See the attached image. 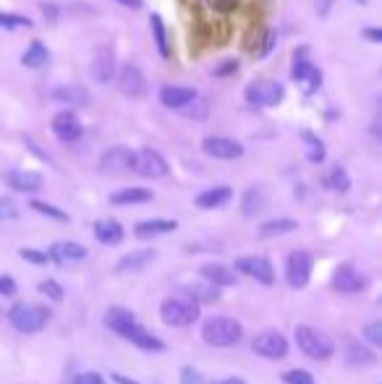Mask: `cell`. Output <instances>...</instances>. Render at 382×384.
<instances>
[{"instance_id": "53", "label": "cell", "mask_w": 382, "mask_h": 384, "mask_svg": "<svg viewBox=\"0 0 382 384\" xmlns=\"http://www.w3.org/2000/svg\"><path fill=\"white\" fill-rule=\"evenodd\" d=\"M113 382H115V384H141V382H134V379H129V376H121V374L113 376Z\"/></svg>"}, {"instance_id": "30", "label": "cell", "mask_w": 382, "mask_h": 384, "mask_svg": "<svg viewBox=\"0 0 382 384\" xmlns=\"http://www.w3.org/2000/svg\"><path fill=\"white\" fill-rule=\"evenodd\" d=\"M186 293L197 304H212V301L220 298V287L212 285V283H194V285H186Z\"/></svg>"}, {"instance_id": "37", "label": "cell", "mask_w": 382, "mask_h": 384, "mask_svg": "<svg viewBox=\"0 0 382 384\" xmlns=\"http://www.w3.org/2000/svg\"><path fill=\"white\" fill-rule=\"evenodd\" d=\"M178 113H183L186 118H194V120H201V118H207V113H210V108H207V102H201L199 97H194L189 102V105H183Z\"/></svg>"}, {"instance_id": "39", "label": "cell", "mask_w": 382, "mask_h": 384, "mask_svg": "<svg viewBox=\"0 0 382 384\" xmlns=\"http://www.w3.org/2000/svg\"><path fill=\"white\" fill-rule=\"evenodd\" d=\"M31 209L45 217H50V220H58V222H69V215H66V212H61V209L52 207V204H45V201H31Z\"/></svg>"}, {"instance_id": "23", "label": "cell", "mask_w": 382, "mask_h": 384, "mask_svg": "<svg viewBox=\"0 0 382 384\" xmlns=\"http://www.w3.org/2000/svg\"><path fill=\"white\" fill-rule=\"evenodd\" d=\"M233 197V191L228 186H218V188H207V191H201L199 197L194 199V204L199 209H215V207H222V204H228Z\"/></svg>"}, {"instance_id": "38", "label": "cell", "mask_w": 382, "mask_h": 384, "mask_svg": "<svg viewBox=\"0 0 382 384\" xmlns=\"http://www.w3.org/2000/svg\"><path fill=\"white\" fill-rule=\"evenodd\" d=\"M0 27L3 29H29L31 21L27 16H19V13H3L0 10Z\"/></svg>"}, {"instance_id": "19", "label": "cell", "mask_w": 382, "mask_h": 384, "mask_svg": "<svg viewBox=\"0 0 382 384\" xmlns=\"http://www.w3.org/2000/svg\"><path fill=\"white\" fill-rule=\"evenodd\" d=\"M6 180H8V186L13 191H21V194H34V191L42 188V176L29 173V170H13V173H8Z\"/></svg>"}, {"instance_id": "18", "label": "cell", "mask_w": 382, "mask_h": 384, "mask_svg": "<svg viewBox=\"0 0 382 384\" xmlns=\"http://www.w3.org/2000/svg\"><path fill=\"white\" fill-rule=\"evenodd\" d=\"M52 99L61 105H69V108H81V105H90L92 94L79 84H66V87H58L52 92Z\"/></svg>"}, {"instance_id": "16", "label": "cell", "mask_w": 382, "mask_h": 384, "mask_svg": "<svg viewBox=\"0 0 382 384\" xmlns=\"http://www.w3.org/2000/svg\"><path fill=\"white\" fill-rule=\"evenodd\" d=\"M291 76H293V81H299V84H302V89L306 92V94H314V92L320 89V84H322L320 69L312 66L309 60H296V63H293Z\"/></svg>"}, {"instance_id": "35", "label": "cell", "mask_w": 382, "mask_h": 384, "mask_svg": "<svg viewBox=\"0 0 382 384\" xmlns=\"http://www.w3.org/2000/svg\"><path fill=\"white\" fill-rule=\"evenodd\" d=\"M152 24V34H155V42H157V50H160L162 58H171V48H168V34H165V24H162V19L155 13L150 19Z\"/></svg>"}, {"instance_id": "50", "label": "cell", "mask_w": 382, "mask_h": 384, "mask_svg": "<svg viewBox=\"0 0 382 384\" xmlns=\"http://www.w3.org/2000/svg\"><path fill=\"white\" fill-rule=\"evenodd\" d=\"M330 6L332 0H317V13H320V16H327V13H330Z\"/></svg>"}, {"instance_id": "42", "label": "cell", "mask_w": 382, "mask_h": 384, "mask_svg": "<svg viewBox=\"0 0 382 384\" xmlns=\"http://www.w3.org/2000/svg\"><path fill=\"white\" fill-rule=\"evenodd\" d=\"M283 382L285 384H314V376L302 371V369H291V371L283 374Z\"/></svg>"}, {"instance_id": "20", "label": "cell", "mask_w": 382, "mask_h": 384, "mask_svg": "<svg viewBox=\"0 0 382 384\" xmlns=\"http://www.w3.org/2000/svg\"><path fill=\"white\" fill-rule=\"evenodd\" d=\"M126 337H129V340L136 345V348L147 350V353H160V350H165V343H162L160 337H155L152 332H147L144 327H139V322L131 327V332Z\"/></svg>"}, {"instance_id": "9", "label": "cell", "mask_w": 382, "mask_h": 384, "mask_svg": "<svg viewBox=\"0 0 382 384\" xmlns=\"http://www.w3.org/2000/svg\"><path fill=\"white\" fill-rule=\"evenodd\" d=\"M236 272L252 277L260 285H272V280H275L270 259H264V256H239L236 259Z\"/></svg>"}, {"instance_id": "17", "label": "cell", "mask_w": 382, "mask_h": 384, "mask_svg": "<svg viewBox=\"0 0 382 384\" xmlns=\"http://www.w3.org/2000/svg\"><path fill=\"white\" fill-rule=\"evenodd\" d=\"M48 256H50V262L63 266V264H71V262L84 259V256H87V248L81 246V243H76V241H58V243H52L50 246Z\"/></svg>"}, {"instance_id": "12", "label": "cell", "mask_w": 382, "mask_h": 384, "mask_svg": "<svg viewBox=\"0 0 382 384\" xmlns=\"http://www.w3.org/2000/svg\"><path fill=\"white\" fill-rule=\"evenodd\" d=\"M201 149H204V155L215 159H239L243 155L241 144L228 136H207L201 141Z\"/></svg>"}, {"instance_id": "5", "label": "cell", "mask_w": 382, "mask_h": 384, "mask_svg": "<svg viewBox=\"0 0 382 384\" xmlns=\"http://www.w3.org/2000/svg\"><path fill=\"white\" fill-rule=\"evenodd\" d=\"M129 170H134V173H139L144 178H165L168 176V162H165V157H162L160 152L144 147L131 152Z\"/></svg>"}, {"instance_id": "32", "label": "cell", "mask_w": 382, "mask_h": 384, "mask_svg": "<svg viewBox=\"0 0 382 384\" xmlns=\"http://www.w3.org/2000/svg\"><path fill=\"white\" fill-rule=\"evenodd\" d=\"M129 157H131V149L115 147L102 157V168L105 170H129Z\"/></svg>"}, {"instance_id": "1", "label": "cell", "mask_w": 382, "mask_h": 384, "mask_svg": "<svg viewBox=\"0 0 382 384\" xmlns=\"http://www.w3.org/2000/svg\"><path fill=\"white\" fill-rule=\"evenodd\" d=\"M243 327L231 319V316H210L201 325V340L212 348H231V345L241 343Z\"/></svg>"}, {"instance_id": "11", "label": "cell", "mask_w": 382, "mask_h": 384, "mask_svg": "<svg viewBox=\"0 0 382 384\" xmlns=\"http://www.w3.org/2000/svg\"><path fill=\"white\" fill-rule=\"evenodd\" d=\"M118 87L126 97L131 99H139L147 94V79H144V73H141L139 66H134V63H126L118 73Z\"/></svg>"}, {"instance_id": "48", "label": "cell", "mask_w": 382, "mask_h": 384, "mask_svg": "<svg viewBox=\"0 0 382 384\" xmlns=\"http://www.w3.org/2000/svg\"><path fill=\"white\" fill-rule=\"evenodd\" d=\"M272 45H275V31H267V37H264V42H262V50L257 52V58H264V55L272 50Z\"/></svg>"}, {"instance_id": "52", "label": "cell", "mask_w": 382, "mask_h": 384, "mask_svg": "<svg viewBox=\"0 0 382 384\" xmlns=\"http://www.w3.org/2000/svg\"><path fill=\"white\" fill-rule=\"evenodd\" d=\"M115 3H121L126 8H141V0H115Z\"/></svg>"}, {"instance_id": "2", "label": "cell", "mask_w": 382, "mask_h": 384, "mask_svg": "<svg viewBox=\"0 0 382 384\" xmlns=\"http://www.w3.org/2000/svg\"><path fill=\"white\" fill-rule=\"evenodd\" d=\"M199 304L186 296L165 298L160 306V319L168 327H189L194 322H199Z\"/></svg>"}, {"instance_id": "14", "label": "cell", "mask_w": 382, "mask_h": 384, "mask_svg": "<svg viewBox=\"0 0 382 384\" xmlns=\"http://www.w3.org/2000/svg\"><path fill=\"white\" fill-rule=\"evenodd\" d=\"M52 134L61 138V141H76V138L84 134V128H81V120L71 113V110H61L50 123Z\"/></svg>"}, {"instance_id": "40", "label": "cell", "mask_w": 382, "mask_h": 384, "mask_svg": "<svg viewBox=\"0 0 382 384\" xmlns=\"http://www.w3.org/2000/svg\"><path fill=\"white\" fill-rule=\"evenodd\" d=\"M40 293L48 301H52V304H58V301H63V287L55 283V280H42L40 283Z\"/></svg>"}, {"instance_id": "45", "label": "cell", "mask_w": 382, "mask_h": 384, "mask_svg": "<svg viewBox=\"0 0 382 384\" xmlns=\"http://www.w3.org/2000/svg\"><path fill=\"white\" fill-rule=\"evenodd\" d=\"M364 335H367V340H369L374 348H380L382 345V325L380 322H372V325L364 329Z\"/></svg>"}, {"instance_id": "6", "label": "cell", "mask_w": 382, "mask_h": 384, "mask_svg": "<svg viewBox=\"0 0 382 384\" xmlns=\"http://www.w3.org/2000/svg\"><path fill=\"white\" fill-rule=\"evenodd\" d=\"M283 87L278 81H270V79H260V81H252L246 92H243V97L249 105L254 108H272V105H278L283 99Z\"/></svg>"}, {"instance_id": "7", "label": "cell", "mask_w": 382, "mask_h": 384, "mask_svg": "<svg viewBox=\"0 0 382 384\" xmlns=\"http://www.w3.org/2000/svg\"><path fill=\"white\" fill-rule=\"evenodd\" d=\"M252 350L262 358H270V361H281L288 355V340L278 329H264L252 340Z\"/></svg>"}, {"instance_id": "55", "label": "cell", "mask_w": 382, "mask_h": 384, "mask_svg": "<svg viewBox=\"0 0 382 384\" xmlns=\"http://www.w3.org/2000/svg\"><path fill=\"white\" fill-rule=\"evenodd\" d=\"M353 3H359V6H364V3H367V0H353Z\"/></svg>"}, {"instance_id": "3", "label": "cell", "mask_w": 382, "mask_h": 384, "mask_svg": "<svg viewBox=\"0 0 382 384\" xmlns=\"http://www.w3.org/2000/svg\"><path fill=\"white\" fill-rule=\"evenodd\" d=\"M8 319L19 332L34 335V332H40V329L48 327V322H50V308L37 306V304H16L10 308Z\"/></svg>"}, {"instance_id": "28", "label": "cell", "mask_w": 382, "mask_h": 384, "mask_svg": "<svg viewBox=\"0 0 382 384\" xmlns=\"http://www.w3.org/2000/svg\"><path fill=\"white\" fill-rule=\"evenodd\" d=\"M264 201H267V191H264L262 186L246 188V194H243V201H241L243 215H246V217H254L257 212H262V209H264Z\"/></svg>"}, {"instance_id": "13", "label": "cell", "mask_w": 382, "mask_h": 384, "mask_svg": "<svg viewBox=\"0 0 382 384\" xmlns=\"http://www.w3.org/2000/svg\"><path fill=\"white\" fill-rule=\"evenodd\" d=\"M92 76L100 84H111L115 76V52L111 45H100L94 50V58H92Z\"/></svg>"}, {"instance_id": "33", "label": "cell", "mask_w": 382, "mask_h": 384, "mask_svg": "<svg viewBox=\"0 0 382 384\" xmlns=\"http://www.w3.org/2000/svg\"><path fill=\"white\" fill-rule=\"evenodd\" d=\"M302 141H304V147H306V159L314 162V165H320L322 159H325V144H322V138L314 136L312 131H304Z\"/></svg>"}, {"instance_id": "34", "label": "cell", "mask_w": 382, "mask_h": 384, "mask_svg": "<svg viewBox=\"0 0 382 384\" xmlns=\"http://www.w3.org/2000/svg\"><path fill=\"white\" fill-rule=\"evenodd\" d=\"M346 353H348V364L353 366H369L374 364V353L369 350V348H364V345L359 343H348V348H346Z\"/></svg>"}, {"instance_id": "24", "label": "cell", "mask_w": 382, "mask_h": 384, "mask_svg": "<svg viewBox=\"0 0 382 384\" xmlns=\"http://www.w3.org/2000/svg\"><path fill=\"white\" fill-rule=\"evenodd\" d=\"M178 227L176 220H144L139 225L134 227V236L136 238H155V236H165V233H173Z\"/></svg>"}, {"instance_id": "47", "label": "cell", "mask_w": 382, "mask_h": 384, "mask_svg": "<svg viewBox=\"0 0 382 384\" xmlns=\"http://www.w3.org/2000/svg\"><path fill=\"white\" fill-rule=\"evenodd\" d=\"M73 384H105V379L100 374H94V371H84V374L73 379Z\"/></svg>"}, {"instance_id": "41", "label": "cell", "mask_w": 382, "mask_h": 384, "mask_svg": "<svg viewBox=\"0 0 382 384\" xmlns=\"http://www.w3.org/2000/svg\"><path fill=\"white\" fill-rule=\"evenodd\" d=\"M19 254H21V259H27V262H29V264H34V266L50 264V256L45 254V251H37V248H21Z\"/></svg>"}, {"instance_id": "4", "label": "cell", "mask_w": 382, "mask_h": 384, "mask_svg": "<svg viewBox=\"0 0 382 384\" xmlns=\"http://www.w3.org/2000/svg\"><path fill=\"white\" fill-rule=\"evenodd\" d=\"M293 337H296V345L302 348V353L314 358V361H327V358L335 353V345H332L330 337L322 335L320 329H314V327L309 325L296 327Z\"/></svg>"}, {"instance_id": "21", "label": "cell", "mask_w": 382, "mask_h": 384, "mask_svg": "<svg viewBox=\"0 0 382 384\" xmlns=\"http://www.w3.org/2000/svg\"><path fill=\"white\" fill-rule=\"evenodd\" d=\"M194 97H197V92L189 87H162L160 92V102L171 110H181L183 105H189Z\"/></svg>"}, {"instance_id": "8", "label": "cell", "mask_w": 382, "mask_h": 384, "mask_svg": "<svg viewBox=\"0 0 382 384\" xmlns=\"http://www.w3.org/2000/svg\"><path fill=\"white\" fill-rule=\"evenodd\" d=\"M314 269V259L309 251L304 248H296L288 254V264H285V280L291 287H306L309 277H312Z\"/></svg>"}, {"instance_id": "26", "label": "cell", "mask_w": 382, "mask_h": 384, "mask_svg": "<svg viewBox=\"0 0 382 384\" xmlns=\"http://www.w3.org/2000/svg\"><path fill=\"white\" fill-rule=\"evenodd\" d=\"M144 201H152L150 188H121V191L111 194V204H118V207H126V204H144Z\"/></svg>"}, {"instance_id": "46", "label": "cell", "mask_w": 382, "mask_h": 384, "mask_svg": "<svg viewBox=\"0 0 382 384\" xmlns=\"http://www.w3.org/2000/svg\"><path fill=\"white\" fill-rule=\"evenodd\" d=\"M16 293V280L10 275H0V296H13Z\"/></svg>"}, {"instance_id": "29", "label": "cell", "mask_w": 382, "mask_h": 384, "mask_svg": "<svg viewBox=\"0 0 382 384\" xmlns=\"http://www.w3.org/2000/svg\"><path fill=\"white\" fill-rule=\"evenodd\" d=\"M48 60H50V52H48V48L40 40L31 42L29 48H27V52L21 55V63L27 69H42V66H48Z\"/></svg>"}, {"instance_id": "51", "label": "cell", "mask_w": 382, "mask_h": 384, "mask_svg": "<svg viewBox=\"0 0 382 384\" xmlns=\"http://www.w3.org/2000/svg\"><path fill=\"white\" fill-rule=\"evenodd\" d=\"M236 66H239V63H233V60H228V63H222V69H218V71H215V73H218V76H225V73H233V71H236Z\"/></svg>"}, {"instance_id": "10", "label": "cell", "mask_w": 382, "mask_h": 384, "mask_svg": "<svg viewBox=\"0 0 382 384\" xmlns=\"http://www.w3.org/2000/svg\"><path fill=\"white\" fill-rule=\"evenodd\" d=\"M332 287L341 290V293H362L364 287H367V275H362L351 262H346V264L335 266V272H332Z\"/></svg>"}, {"instance_id": "31", "label": "cell", "mask_w": 382, "mask_h": 384, "mask_svg": "<svg viewBox=\"0 0 382 384\" xmlns=\"http://www.w3.org/2000/svg\"><path fill=\"white\" fill-rule=\"evenodd\" d=\"M299 227L296 220H272V222H262L260 225V236L262 238H270V236H285V233H293Z\"/></svg>"}, {"instance_id": "22", "label": "cell", "mask_w": 382, "mask_h": 384, "mask_svg": "<svg viewBox=\"0 0 382 384\" xmlns=\"http://www.w3.org/2000/svg\"><path fill=\"white\" fill-rule=\"evenodd\" d=\"M94 238L105 246H118L123 241V227L115 220H97L94 222Z\"/></svg>"}, {"instance_id": "49", "label": "cell", "mask_w": 382, "mask_h": 384, "mask_svg": "<svg viewBox=\"0 0 382 384\" xmlns=\"http://www.w3.org/2000/svg\"><path fill=\"white\" fill-rule=\"evenodd\" d=\"M362 37L364 40H369V42H382V31L380 29H364Z\"/></svg>"}, {"instance_id": "43", "label": "cell", "mask_w": 382, "mask_h": 384, "mask_svg": "<svg viewBox=\"0 0 382 384\" xmlns=\"http://www.w3.org/2000/svg\"><path fill=\"white\" fill-rule=\"evenodd\" d=\"M16 217H19L16 204H13L10 199H0V220H3V222H8V220H16Z\"/></svg>"}, {"instance_id": "54", "label": "cell", "mask_w": 382, "mask_h": 384, "mask_svg": "<svg viewBox=\"0 0 382 384\" xmlns=\"http://www.w3.org/2000/svg\"><path fill=\"white\" fill-rule=\"evenodd\" d=\"M212 384H246V382L239 379V376H228V379H220V382H212Z\"/></svg>"}, {"instance_id": "44", "label": "cell", "mask_w": 382, "mask_h": 384, "mask_svg": "<svg viewBox=\"0 0 382 384\" xmlns=\"http://www.w3.org/2000/svg\"><path fill=\"white\" fill-rule=\"evenodd\" d=\"M181 384H207V379L197 371V369H191V366H183L181 369Z\"/></svg>"}, {"instance_id": "15", "label": "cell", "mask_w": 382, "mask_h": 384, "mask_svg": "<svg viewBox=\"0 0 382 384\" xmlns=\"http://www.w3.org/2000/svg\"><path fill=\"white\" fill-rule=\"evenodd\" d=\"M102 322H105V327H108L111 332L126 337L131 332V327L136 325V316L131 314L129 308H123V306H111V308L105 311V316H102Z\"/></svg>"}, {"instance_id": "27", "label": "cell", "mask_w": 382, "mask_h": 384, "mask_svg": "<svg viewBox=\"0 0 382 384\" xmlns=\"http://www.w3.org/2000/svg\"><path fill=\"white\" fill-rule=\"evenodd\" d=\"M152 259H155V251H150V248H141V251H131V254H126L118 262V272H136V269H144V266L150 264Z\"/></svg>"}, {"instance_id": "36", "label": "cell", "mask_w": 382, "mask_h": 384, "mask_svg": "<svg viewBox=\"0 0 382 384\" xmlns=\"http://www.w3.org/2000/svg\"><path fill=\"white\" fill-rule=\"evenodd\" d=\"M325 186L332 188V191H348L351 188V180H348V173L343 168H332L327 176H325Z\"/></svg>"}, {"instance_id": "25", "label": "cell", "mask_w": 382, "mask_h": 384, "mask_svg": "<svg viewBox=\"0 0 382 384\" xmlns=\"http://www.w3.org/2000/svg\"><path fill=\"white\" fill-rule=\"evenodd\" d=\"M201 277L218 287H231L236 285V272L222 264H204L201 266Z\"/></svg>"}]
</instances>
